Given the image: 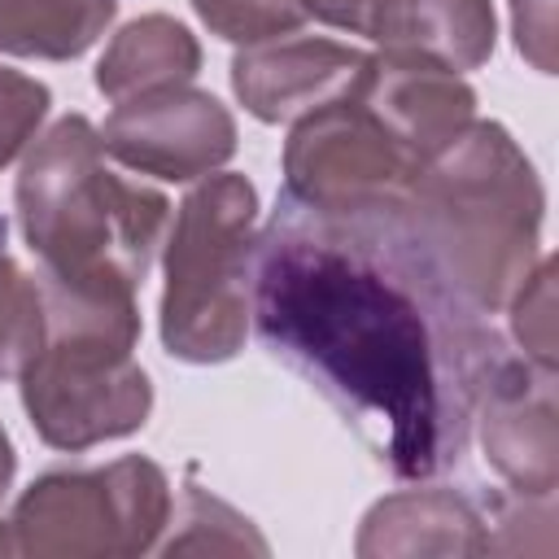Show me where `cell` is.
Instances as JSON below:
<instances>
[{"label":"cell","mask_w":559,"mask_h":559,"mask_svg":"<svg viewBox=\"0 0 559 559\" xmlns=\"http://www.w3.org/2000/svg\"><path fill=\"white\" fill-rule=\"evenodd\" d=\"M354 92L424 162H432L476 118V92L463 83V74L397 48L367 52L362 70L354 74Z\"/></svg>","instance_id":"10"},{"label":"cell","mask_w":559,"mask_h":559,"mask_svg":"<svg viewBox=\"0 0 559 559\" xmlns=\"http://www.w3.org/2000/svg\"><path fill=\"white\" fill-rule=\"evenodd\" d=\"M424 166L428 162L349 83L293 122L280 201L323 223L371 227L402 205Z\"/></svg>","instance_id":"7"},{"label":"cell","mask_w":559,"mask_h":559,"mask_svg":"<svg viewBox=\"0 0 559 559\" xmlns=\"http://www.w3.org/2000/svg\"><path fill=\"white\" fill-rule=\"evenodd\" d=\"M358 48L336 39H271L231 57V92L258 122H297L341 96L362 70Z\"/></svg>","instance_id":"11"},{"label":"cell","mask_w":559,"mask_h":559,"mask_svg":"<svg viewBox=\"0 0 559 559\" xmlns=\"http://www.w3.org/2000/svg\"><path fill=\"white\" fill-rule=\"evenodd\" d=\"M511 336L520 354L546 371H555V258H537L528 280L511 293Z\"/></svg>","instance_id":"19"},{"label":"cell","mask_w":559,"mask_h":559,"mask_svg":"<svg viewBox=\"0 0 559 559\" xmlns=\"http://www.w3.org/2000/svg\"><path fill=\"white\" fill-rule=\"evenodd\" d=\"M100 144L127 170L192 183L231 162L236 118L205 87L170 83L118 100L100 127Z\"/></svg>","instance_id":"9"},{"label":"cell","mask_w":559,"mask_h":559,"mask_svg":"<svg viewBox=\"0 0 559 559\" xmlns=\"http://www.w3.org/2000/svg\"><path fill=\"white\" fill-rule=\"evenodd\" d=\"M48 105H52V92L39 79L13 66H0V170L35 144L48 118Z\"/></svg>","instance_id":"20"},{"label":"cell","mask_w":559,"mask_h":559,"mask_svg":"<svg viewBox=\"0 0 559 559\" xmlns=\"http://www.w3.org/2000/svg\"><path fill=\"white\" fill-rule=\"evenodd\" d=\"M354 550L362 559H393V555H489L493 533L485 511L459 489H402L380 498L362 524Z\"/></svg>","instance_id":"12"},{"label":"cell","mask_w":559,"mask_h":559,"mask_svg":"<svg viewBox=\"0 0 559 559\" xmlns=\"http://www.w3.org/2000/svg\"><path fill=\"white\" fill-rule=\"evenodd\" d=\"M175 533L166 542H157L166 555H179V550H210V555H240V550H253V555H266V542L258 537L253 520H245L236 507H227L223 498L205 493V489H183V502H179V515H175Z\"/></svg>","instance_id":"16"},{"label":"cell","mask_w":559,"mask_h":559,"mask_svg":"<svg viewBox=\"0 0 559 559\" xmlns=\"http://www.w3.org/2000/svg\"><path fill=\"white\" fill-rule=\"evenodd\" d=\"M249 323L397 480H432L463 459L476 371L498 336L445 306L376 227L280 201L258 231Z\"/></svg>","instance_id":"1"},{"label":"cell","mask_w":559,"mask_h":559,"mask_svg":"<svg viewBox=\"0 0 559 559\" xmlns=\"http://www.w3.org/2000/svg\"><path fill=\"white\" fill-rule=\"evenodd\" d=\"M13 472H17V454H13V441H9V432L0 428V502L9 498V485H13Z\"/></svg>","instance_id":"23"},{"label":"cell","mask_w":559,"mask_h":559,"mask_svg":"<svg viewBox=\"0 0 559 559\" xmlns=\"http://www.w3.org/2000/svg\"><path fill=\"white\" fill-rule=\"evenodd\" d=\"M367 39L463 74L493 57L498 17L493 0H380Z\"/></svg>","instance_id":"13"},{"label":"cell","mask_w":559,"mask_h":559,"mask_svg":"<svg viewBox=\"0 0 559 559\" xmlns=\"http://www.w3.org/2000/svg\"><path fill=\"white\" fill-rule=\"evenodd\" d=\"M44 341V293L0 249V380H17Z\"/></svg>","instance_id":"17"},{"label":"cell","mask_w":559,"mask_h":559,"mask_svg":"<svg viewBox=\"0 0 559 559\" xmlns=\"http://www.w3.org/2000/svg\"><path fill=\"white\" fill-rule=\"evenodd\" d=\"M44 341L22 367V411L44 445L79 454L148 424L153 380L135 362V293L39 280Z\"/></svg>","instance_id":"4"},{"label":"cell","mask_w":559,"mask_h":559,"mask_svg":"<svg viewBox=\"0 0 559 559\" xmlns=\"http://www.w3.org/2000/svg\"><path fill=\"white\" fill-rule=\"evenodd\" d=\"M4 236H9V223H4V214H0V249H4Z\"/></svg>","instance_id":"24"},{"label":"cell","mask_w":559,"mask_h":559,"mask_svg":"<svg viewBox=\"0 0 559 559\" xmlns=\"http://www.w3.org/2000/svg\"><path fill=\"white\" fill-rule=\"evenodd\" d=\"M546 192L502 122L472 118L371 223L459 314H498L542 258Z\"/></svg>","instance_id":"2"},{"label":"cell","mask_w":559,"mask_h":559,"mask_svg":"<svg viewBox=\"0 0 559 559\" xmlns=\"http://www.w3.org/2000/svg\"><path fill=\"white\" fill-rule=\"evenodd\" d=\"M192 9L210 26V35L240 48L288 39L306 22L301 0H192Z\"/></svg>","instance_id":"18"},{"label":"cell","mask_w":559,"mask_h":559,"mask_svg":"<svg viewBox=\"0 0 559 559\" xmlns=\"http://www.w3.org/2000/svg\"><path fill=\"white\" fill-rule=\"evenodd\" d=\"M306 4V17H319L323 26H336V31H349V35H367L371 26V13L380 0H301Z\"/></svg>","instance_id":"22"},{"label":"cell","mask_w":559,"mask_h":559,"mask_svg":"<svg viewBox=\"0 0 559 559\" xmlns=\"http://www.w3.org/2000/svg\"><path fill=\"white\" fill-rule=\"evenodd\" d=\"M114 13L118 0H0V52L35 61L83 57Z\"/></svg>","instance_id":"15"},{"label":"cell","mask_w":559,"mask_h":559,"mask_svg":"<svg viewBox=\"0 0 559 559\" xmlns=\"http://www.w3.org/2000/svg\"><path fill=\"white\" fill-rule=\"evenodd\" d=\"M197 70H201L197 35L170 13H144L109 39L105 57L96 61V92L109 100H127L153 87L192 83Z\"/></svg>","instance_id":"14"},{"label":"cell","mask_w":559,"mask_h":559,"mask_svg":"<svg viewBox=\"0 0 559 559\" xmlns=\"http://www.w3.org/2000/svg\"><path fill=\"white\" fill-rule=\"evenodd\" d=\"M258 249V188L214 170L192 183L166 236L162 345L179 362H227L249 336V288Z\"/></svg>","instance_id":"5"},{"label":"cell","mask_w":559,"mask_h":559,"mask_svg":"<svg viewBox=\"0 0 559 559\" xmlns=\"http://www.w3.org/2000/svg\"><path fill=\"white\" fill-rule=\"evenodd\" d=\"M166 528V472L153 459L127 454L100 467L35 476L0 520V559H131L157 550Z\"/></svg>","instance_id":"6"},{"label":"cell","mask_w":559,"mask_h":559,"mask_svg":"<svg viewBox=\"0 0 559 559\" xmlns=\"http://www.w3.org/2000/svg\"><path fill=\"white\" fill-rule=\"evenodd\" d=\"M13 201L39 280L74 288L140 293L170 223V201L157 188L105 166L100 131L83 114L35 135Z\"/></svg>","instance_id":"3"},{"label":"cell","mask_w":559,"mask_h":559,"mask_svg":"<svg viewBox=\"0 0 559 559\" xmlns=\"http://www.w3.org/2000/svg\"><path fill=\"white\" fill-rule=\"evenodd\" d=\"M472 437L485 450L489 472L511 489V498H555L559 485V411L555 371L507 354L502 341L476 371L472 389Z\"/></svg>","instance_id":"8"},{"label":"cell","mask_w":559,"mask_h":559,"mask_svg":"<svg viewBox=\"0 0 559 559\" xmlns=\"http://www.w3.org/2000/svg\"><path fill=\"white\" fill-rule=\"evenodd\" d=\"M511 31L524 61L555 74V0H511Z\"/></svg>","instance_id":"21"}]
</instances>
